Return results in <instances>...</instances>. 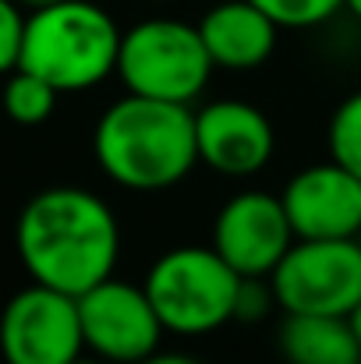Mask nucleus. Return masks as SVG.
Listing matches in <instances>:
<instances>
[{"label": "nucleus", "mask_w": 361, "mask_h": 364, "mask_svg": "<svg viewBox=\"0 0 361 364\" xmlns=\"http://www.w3.org/2000/svg\"><path fill=\"white\" fill-rule=\"evenodd\" d=\"M14 244L32 283L71 297L114 276L120 227L114 209L85 188H46L32 195L18 216Z\"/></svg>", "instance_id": "obj_1"}, {"label": "nucleus", "mask_w": 361, "mask_h": 364, "mask_svg": "<svg viewBox=\"0 0 361 364\" xmlns=\"http://www.w3.org/2000/svg\"><path fill=\"white\" fill-rule=\"evenodd\" d=\"M100 170L127 191H167L199 163L195 114L184 103L127 92L103 110L93 134Z\"/></svg>", "instance_id": "obj_2"}, {"label": "nucleus", "mask_w": 361, "mask_h": 364, "mask_svg": "<svg viewBox=\"0 0 361 364\" xmlns=\"http://www.w3.org/2000/svg\"><path fill=\"white\" fill-rule=\"evenodd\" d=\"M120 36L117 21L100 4L61 0L28 11L18 68L46 78L61 92H82L117 75Z\"/></svg>", "instance_id": "obj_3"}, {"label": "nucleus", "mask_w": 361, "mask_h": 364, "mask_svg": "<svg viewBox=\"0 0 361 364\" xmlns=\"http://www.w3.org/2000/svg\"><path fill=\"white\" fill-rule=\"evenodd\" d=\"M241 279L244 276L213 244H181L152 262L142 287L156 304L167 333L206 336L234 318Z\"/></svg>", "instance_id": "obj_4"}, {"label": "nucleus", "mask_w": 361, "mask_h": 364, "mask_svg": "<svg viewBox=\"0 0 361 364\" xmlns=\"http://www.w3.org/2000/svg\"><path fill=\"white\" fill-rule=\"evenodd\" d=\"M213 57L199 25L177 18H149L120 36L117 75L127 92L192 107L213 75Z\"/></svg>", "instance_id": "obj_5"}, {"label": "nucleus", "mask_w": 361, "mask_h": 364, "mask_svg": "<svg viewBox=\"0 0 361 364\" xmlns=\"http://www.w3.org/2000/svg\"><path fill=\"white\" fill-rule=\"evenodd\" d=\"M276 304L294 315H351L361 301V244L355 237L294 241L273 269Z\"/></svg>", "instance_id": "obj_6"}, {"label": "nucleus", "mask_w": 361, "mask_h": 364, "mask_svg": "<svg viewBox=\"0 0 361 364\" xmlns=\"http://www.w3.org/2000/svg\"><path fill=\"white\" fill-rule=\"evenodd\" d=\"M78 297L32 283L0 311V354L7 364H71L82 358Z\"/></svg>", "instance_id": "obj_7"}, {"label": "nucleus", "mask_w": 361, "mask_h": 364, "mask_svg": "<svg viewBox=\"0 0 361 364\" xmlns=\"http://www.w3.org/2000/svg\"><path fill=\"white\" fill-rule=\"evenodd\" d=\"M78 315L85 350L110 364H138L159 350V336L167 333L145 287L114 276L78 294Z\"/></svg>", "instance_id": "obj_8"}, {"label": "nucleus", "mask_w": 361, "mask_h": 364, "mask_svg": "<svg viewBox=\"0 0 361 364\" xmlns=\"http://www.w3.org/2000/svg\"><path fill=\"white\" fill-rule=\"evenodd\" d=\"M294 241L298 237L287 220V209L280 195L269 191H241L220 205L213 220V247L241 276L269 279Z\"/></svg>", "instance_id": "obj_9"}, {"label": "nucleus", "mask_w": 361, "mask_h": 364, "mask_svg": "<svg viewBox=\"0 0 361 364\" xmlns=\"http://www.w3.org/2000/svg\"><path fill=\"white\" fill-rule=\"evenodd\" d=\"M298 241L358 237L361 230V177L337 159L305 166L280 195Z\"/></svg>", "instance_id": "obj_10"}, {"label": "nucleus", "mask_w": 361, "mask_h": 364, "mask_svg": "<svg viewBox=\"0 0 361 364\" xmlns=\"http://www.w3.org/2000/svg\"><path fill=\"white\" fill-rule=\"evenodd\" d=\"M199 163L224 177L258 173L276 145L269 117L244 100H216L195 114Z\"/></svg>", "instance_id": "obj_11"}, {"label": "nucleus", "mask_w": 361, "mask_h": 364, "mask_svg": "<svg viewBox=\"0 0 361 364\" xmlns=\"http://www.w3.org/2000/svg\"><path fill=\"white\" fill-rule=\"evenodd\" d=\"M199 32L216 68L251 71L269 60L280 25L251 0H224L202 14Z\"/></svg>", "instance_id": "obj_12"}, {"label": "nucleus", "mask_w": 361, "mask_h": 364, "mask_svg": "<svg viewBox=\"0 0 361 364\" xmlns=\"http://www.w3.org/2000/svg\"><path fill=\"white\" fill-rule=\"evenodd\" d=\"M280 350L287 364H358L361 343L347 315H294L287 311L280 329Z\"/></svg>", "instance_id": "obj_13"}, {"label": "nucleus", "mask_w": 361, "mask_h": 364, "mask_svg": "<svg viewBox=\"0 0 361 364\" xmlns=\"http://www.w3.org/2000/svg\"><path fill=\"white\" fill-rule=\"evenodd\" d=\"M57 96L61 89H53L46 78L14 68L0 89V110L21 127H36V124L50 121V114L57 110Z\"/></svg>", "instance_id": "obj_14"}, {"label": "nucleus", "mask_w": 361, "mask_h": 364, "mask_svg": "<svg viewBox=\"0 0 361 364\" xmlns=\"http://www.w3.org/2000/svg\"><path fill=\"white\" fill-rule=\"evenodd\" d=\"M330 159L361 177V92L347 96L330 121Z\"/></svg>", "instance_id": "obj_15"}, {"label": "nucleus", "mask_w": 361, "mask_h": 364, "mask_svg": "<svg viewBox=\"0 0 361 364\" xmlns=\"http://www.w3.org/2000/svg\"><path fill=\"white\" fill-rule=\"evenodd\" d=\"M255 7H262L280 28H312L330 21L344 0H251Z\"/></svg>", "instance_id": "obj_16"}, {"label": "nucleus", "mask_w": 361, "mask_h": 364, "mask_svg": "<svg viewBox=\"0 0 361 364\" xmlns=\"http://www.w3.org/2000/svg\"><path fill=\"white\" fill-rule=\"evenodd\" d=\"M25 21L28 14L18 0H0V75H11L21 60Z\"/></svg>", "instance_id": "obj_17"}, {"label": "nucleus", "mask_w": 361, "mask_h": 364, "mask_svg": "<svg viewBox=\"0 0 361 364\" xmlns=\"http://www.w3.org/2000/svg\"><path fill=\"white\" fill-rule=\"evenodd\" d=\"M138 364H199L195 358H188V354H149V358H142Z\"/></svg>", "instance_id": "obj_18"}, {"label": "nucleus", "mask_w": 361, "mask_h": 364, "mask_svg": "<svg viewBox=\"0 0 361 364\" xmlns=\"http://www.w3.org/2000/svg\"><path fill=\"white\" fill-rule=\"evenodd\" d=\"M347 322H351V329H355V336H358V343H361V301L351 308V315H347Z\"/></svg>", "instance_id": "obj_19"}, {"label": "nucleus", "mask_w": 361, "mask_h": 364, "mask_svg": "<svg viewBox=\"0 0 361 364\" xmlns=\"http://www.w3.org/2000/svg\"><path fill=\"white\" fill-rule=\"evenodd\" d=\"M25 11H43V7H50V4H61V0H18Z\"/></svg>", "instance_id": "obj_20"}, {"label": "nucleus", "mask_w": 361, "mask_h": 364, "mask_svg": "<svg viewBox=\"0 0 361 364\" xmlns=\"http://www.w3.org/2000/svg\"><path fill=\"white\" fill-rule=\"evenodd\" d=\"M344 7H347V11H351V14L361 21V0H344Z\"/></svg>", "instance_id": "obj_21"}, {"label": "nucleus", "mask_w": 361, "mask_h": 364, "mask_svg": "<svg viewBox=\"0 0 361 364\" xmlns=\"http://www.w3.org/2000/svg\"><path fill=\"white\" fill-rule=\"evenodd\" d=\"M71 364H110V361H103V358H75Z\"/></svg>", "instance_id": "obj_22"}]
</instances>
